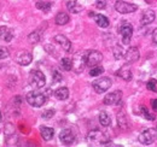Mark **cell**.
<instances>
[{"label":"cell","mask_w":157,"mask_h":147,"mask_svg":"<svg viewBox=\"0 0 157 147\" xmlns=\"http://www.w3.org/2000/svg\"><path fill=\"white\" fill-rule=\"evenodd\" d=\"M29 85L35 88V89H40L42 87H45L46 85V77L45 75L41 73L40 70H33L30 71L29 75Z\"/></svg>","instance_id":"6da1fadb"},{"label":"cell","mask_w":157,"mask_h":147,"mask_svg":"<svg viewBox=\"0 0 157 147\" xmlns=\"http://www.w3.org/2000/svg\"><path fill=\"white\" fill-rule=\"evenodd\" d=\"M87 141L90 145H99V146H103L105 145L106 142H109V139L108 136L103 133V131H99V130H93V131H90L88 135H87Z\"/></svg>","instance_id":"7a4b0ae2"},{"label":"cell","mask_w":157,"mask_h":147,"mask_svg":"<svg viewBox=\"0 0 157 147\" xmlns=\"http://www.w3.org/2000/svg\"><path fill=\"white\" fill-rule=\"evenodd\" d=\"M27 101L29 105L34 106V107H41L45 103H46V96L40 92H29L27 94Z\"/></svg>","instance_id":"3957f363"},{"label":"cell","mask_w":157,"mask_h":147,"mask_svg":"<svg viewBox=\"0 0 157 147\" xmlns=\"http://www.w3.org/2000/svg\"><path fill=\"white\" fill-rule=\"evenodd\" d=\"M86 58H87V52H78L74 55L73 59V70L76 74H80L83 71L86 64Z\"/></svg>","instance_id":"277c9868"},{"label":"cell","mask_w":157,"mask_h":147,"mask_svg":"<svg viewBox=\"0 0 157 147\" xmlns=\"http://www.w3.org/2000/svg\"><path fill=\"white\" fill-rule=\"evenodd\" d=\"M113 85V81L109 78V77H100L98 80L93 81L92 82V87L96 92L98 94H101V93L106 92Z\"/></svg>","instance_id":"5b68a950"},{"label":"cell","mask_w":157,"mask_h":147,"mask_svg":"<svg viewBox=\"0 0 157 147\" xmlns=\"http://www.w3.org/2000/svg\"><path fill=\"white\" fill-rule=\"evenodd\" d=\"M156 138H157L156 129H146V130H144V131L139 135L138 140H139L140 144L147 146V145H152V144L155 142Z\"/></svg>","instance_id":"8992f818"},{"label":"cell","mask_w":157,"mask_h":147,"mask_svg":"<svg viewBox=\"0 0 157 147\" xmlns=\"http://www.w3.org/2000/svg\"><path fill=\"white\" fill-rule=\"evenodd\" d=\"M121 36H122V42L124 45H128L131 42V39L133 35V28L129 23L127 22H122V24L120 25V29H118Z\"/></svg>","instance_id":"52a82bcc"},{"label":"cell","mask_w":157,"mask_h":147,"mask_svg":"<svg viewBox=\"0 0 157 147\" xmlns=\"http://www.w3.org/2000/svg\"><path fill=\"white\" fill-rule=\"evenodd\" d=\"M115 10L120 13H122V15H126V13L136 12L138 10V6L134 4L126 2V1H116L115 2Z\"/></svg>","instance_id":"ba28073f"},{"label":"cell","mask_w":157,"mask_h":147,"mask_svg":"<svg viewBox=\"0 0 157 147\" xmlns=\"http://www.w3.org/2000/svg\"><path fill=\"white\" fill-rule=\"evenodd\" d=\"M103 60V55L98 51H88L87 52V58H86V64L90 68H93L98 65L99 63Z\"/></svg>","instance_id":"9c48e42d"},{"label":"cell","mask_w":157,"mask_h":147,"mask_svg":"<svg viewBox=\"0 0 157 147\" xmlns=\"http://www.w3.org/2000/svg\"><path fill=\"white\" fill-rule=\"evenodd\" d=\"M122 99V92L121 91H115L104 96V104L105 105H118Z\"/></svg>","instance_id":"30bf717a"},{"label":"cell","mask_w":157,"mask_h":147,"mask_svg":"<svg viewBox=\"0 0 157 147\" xmlns=\"http://www.w3.org/2000/svg\"><path fill=\"white\" fill-rule=\"evenodd\" d=\"M59 140L64 145H73L75 142V135L70 129H63L59 133Z\"/></svg>","instance_id":"8fae6325"},{"label":"cell","mask_w":157,"mask_h":147,"mask_svg":"<svg viewBox=\"0 0 157 147\" xmlns=\"http://www.w3.org/2000/svg\"><path fill=\"white\" fill-rule=\"evenodd\" d=\"M15 60L20 65H23V66L24 65H29L32 63V60H33V55H32V53H29L27 51H20L15 55Z\"/></svg>","instance_id":"7c38bea8"},{"label":"cell","mask_w":157,"mask_h":147,"mask_svg":"<svg viewBox=\"0 0 157 147\" xmlns=\"http://www.w3.org/2000/svg\"><path fill=\"white\" fill-rule=\"evenodd\" d=\"M155 17H156V13L154 10H145L141 15V18H140V23L141 25H147V24H151L154 21H155Z\"/></svg>","instance_id":"4fadbf2b"},{"label":"cell","mask_w":157,"mask_h":147,"mask_svg":"<svg viewBox=\"0 0 157 147\" xmlns=\"http://www.w3.org/2000/svg\"><path fill=\"white\" fill-rule=\"evenodd\" d=\"M139 57H140V53H139V50H138L137 47H129L127 50V52L124 53V59L129 64L137 62L138 59H139Z\"/></svg>","instance_id":"5bb4252c"},{"label":"cell","mask_w":157,"mask_h":147,"mask_svg":"<svg viewBox=\"0 0 157 147\" xmlns=\"http://www.w3.org/2000/svg\"><path fill=\"white\" fill-rule=\"evenodd\" d=\"M55 41L58 43L64 51L69 52L71 50V42H70V40L67 36H64V35H57V36H55Z\"/></svg>","instance_id":"9a60e30c"},{"label":"cell","mask_w":157,"mask_h":147,"mask_svg":"<svg viewBox=\"0 0 157 147\" xmlns=\"http://www.w3.org/2000/svg\"><path fill=\"white\" fill-rule=\"evenodd\" d=\"M117 123L122 129H128L131 127L129 119H128V117H127L124 111H120L117 113Z\"/></svg>","instance_id":"2e32d148"},{"label":"cell","mask_w":157,"mask_h":147,"mask_svg":"<svg viewBox=\"0 0 157 147\" xmlns=\"http://www.w3.org/2000/svg\"><path fill=\"white\" fill-rule=\"evenodd\" d=\"M0 37L2 39V40H5V41H11L12 40V37H13V30L11 29V28H9V27H0Z\"/></svg>","instance_id":"e0dca14e"},{"label":"cell","mask_w":157,"mask_h":147,"mask_svg":"<svg viewBox=\"0 0 157 147\" xmlns=\"http://www.w3.org/2000/svg\"><path fill=\"white\" fill-rule=\"evenodd\" d=\"M40 134H41V136L45 141H50L55 135V130L50 128V127H41L40 128Z\"/></svg>","instance_id":"ac0fdd59"},{"label":"cell","mask_w":157,"mask_h":147,"mask_svg":"<svg viewBox=\"0 0 157 147\" xmlns=\"http://www.w3.org/2000/svg\"><path fill=\"white\" fill-rule=\"evenodd\" d=\"M67 7H68V10H69L71 13H78V12H81V11L83 10L82 5L78 4V1H75V0L68 1V2H67Z\"/></svg>","instance_id":"d6986e66"},{"label":"cell","mask_w":157,"mask_h":147,"mask_svg":"<svg viewBox=\"0 0 157 147\" xmlns=\"http://www.w3.org/2000/svg\"><path fill=\"white\" fill-rule=\"evenodd\" d=\"M116 75H117L118 77L123 78L124 81H129V80H132V71H131V69H129L128 66H123V68H121L117 73H116Z\"/></svg>","instance_id":"ffe728a7"},{"label":"cell","mask_w":157,"mask_h":147,"mask_svg":"<svg viewBox=\"0 0 157 147\" xmlns=\"http://www.w3.org/2000/svg\"><path fill=\"white\" fill-rule=\"evenodd\" d=\"M55 96L58 100H67L69 98V89L67 87H60L55 91Z\"/></svg>","instance_id":"44dd1931"},{"label":"cell","mask_w":157,"mask_h":147,"mask_svg":"<svg viewBox=\"0 0 157 147\" xmlns=\"http://www.w3.org/2000/svg\"><path fill=\"white\" fill-rule=\"evenodd\" d=\"M99 123L103 126V127H109L111 124V118L110 116L108 115V112L105 111H101L99 113Z\"/></svg>","instance_id":"7402d4cb"},{"label":"cell","mask_w":157,"mask_h":147,"mask_svg":"<svg viewBox=\"0 0 157 147\" xmlns=\"http://www.w3.org/2000/svg\"><path fill=\"white\" fill-rule=\"evenodd\" d=\"M94 21H96V23L98 24V27H100V28H108L109 24H110L108 17H105L103 15H94Z\"/></svg>","instance_id":"603a6c76"},{"label":"cell","mask_w":157,"mask_h":147,"mask_svg":"<svg viewBox=\"0 0 157 147\" xmlns=\"http://www.w3.org/2000/svg\"><path fill=\"white\" fill-rule=\"evenodd\" d=\"M69 16L65 13V12H59L58 15L56 16V24L58 25H64L69 22Z\"/></svg>","instance_id":"cb8c5ba5"},{"label":"cell","mask_w":157,"mask_h":147,"mask_svg":"<svg viewBox=\"0 0 157 147\" xmlns=\"http://www.w3.org/2000/svg\"><path fill=\"white\" fill-rule=\"evenodd\" d=\"M60 66L65 71L73 70V59H70V58H63L60 60Z\"/></svg>","instance_id":"d4e9b609"},{"label":"cell","mask_w":157,"mask_h":147,"mask_svg":"<svg viewBox=\"0 0 157 147\" xmlns=\"http://www.w3.org/2000/svg\"><path fill=\"white\" fill-rule=\"evenodd\" d=\"M104 73V68L103 66H99V65H96L93 68H91L90 70V76H99Z\"/></svg>","instance_id":"484cf974"},{"label":"cell","mask_w":157,"mask_h":147,"mask_svg":"<svg viewBox=\"0 0 157 147\" xmlns=\"http://www.w3.org/2000/svg\"><path fill=\"white\" fill-rule=\"evenodd\" d=\"M114 55H115V58L116 59H121V58H123L124 57V53H123V48L121 47V46H115L114 47Z\"/></svg>","instance_id":"4316f807"},{"label":"cell","mask_w":157,"mask_h":147,"mask_svg":"<svg viewBox=\"0 0 157 147\" xmlns=\"http://www.w3.org/2000/svg\"><path fill=\"white\" fill-rule=\"evenodd\" d=\"M28 41H29L30 43H36V42H39L40 41L39 33H38V32H34V33L29 34V36H28Z\"/></svg>","instance_id":"83f0119b"},{"label":"cell","mask_w":157,"mask_h":147,"mask_svg":"<svg viewBox=\"0 0 157 147\" xmlns=\"http://www.w3.org/2000/svg\"><path fill=\"white\" fill-rule=\"evenodd\" d=\"M36 7L39 9V10H42V11H45V12H47L48 10H50V7H51V2H36Z\"/></svg>","instance_id":"f1b7e54d"},{"label":"cell","mask_w":157,"mask_h":147,"mask_svg":"<svg viewBox=\"0 0 157 147\" xmlns=\"http://www.w3.org/2000/svg\"><path fill=\"white\" fill-rule=\"evenodd\" d=\"M157 81L155 78H151L149 82H147V85H146V87H147V89H150V91H152V92H157Z\"/></svg>","instance_id":"f546056e"},{"label":"cell","mask_w":157,"mask_h":147,"mask_svg":"<svg viewBox=\"0 0 157 147\" xmlns=\"http://www.w3.org/2000/svg\"><path fill=\"white\" fill-rule=\"evenodd\" d=\"M141 112H143V116H144L146 119H149V121H154V119H155V116H154V115H150V112L147 111V109H146L145 106H141Z\"/></svg>","instance_id":"4dcf8cb0"},{"label":"cell","mask_w":157,"mask_h":147,"mask_svg":"<svg viewBox=\"0 0 157 147\" xmlns=\"http://www.w3.org/2000/svg\"><path fill=\"white\" fill-rule=\"evenodd\" d=\"M9 57V51L6 47L4 46H0V59H5Z\"/></svg>","instance_id":"1f68e13d"},{"label":"cell","mask_w":157,"mask_h":147,"mask_svg":"<svg viewBox=\"0 0 157 147\" xmlns=\"http://www.w3.org/2000/svg\"><path fill=\"white\" fill-rule=\"evenodd\" d=\"M53 116H55V110H47L42 113V118H46V119L52 118Z\"/></svg>","instance_id":"d6a6232c"},{"label":"cell","mask_w":157,"mask_h":147,"mask_svg":"<svg viewBox=\"0 0 157 147\" xmlns=\"http://www.w3.org/2000/svg\"><path fill=\"white\" fill-rule=\"evenodd\" d=\"M96 6H97V9H100V10L105 9L106 7V0H96Z\"/></svg>","instance_id":"836d02e7"},{"label":"cell","mask_w":157,"mask_h":147,"mask_svg":"<svg viewBox=\"0 0 157 147\" xmlns=\"http://www.w3.org/2000/svg\"><path fill=\"white\" fill-rule=\"evenodd\" d=\"M60 80H62V76L59 75L58 71H55V73H53V81L57 82V81H60Z\"/></svg>","instance_id":"e575fe53"},{"label":"cell","mask_w":157,"mask_h":147,"mask_svg":"<svg viewBox=\"0 0 157 147\" xmlns=\"http://www.w3.org/2000/svg\"><path fill=\"white\" fill-rule=\"evenodd\" d=\"M152 41H154V43H157V28L156 29H154V32H152Z\"/></svg>","instance_id":"d590c367"},{"label":"cell","mask_w":157,"mask_h":147,"mask_svg":"<svg viewBox=\"0 0 157 147\" xmlns=\"http://www.w3.org/2000/svg\"><path fill=\"white\" fill-rule=\"evenodd\" d=\"M151 106H152V109L155 112H157V99H154L152 101H151Z\"/></svg>","instance_id":"8d00e7d4"},{"label":"cell","mask_w":157,"mask_h":147,"mask_svg":"<svg viewBox=\"0 0 157 147\" xmlns=\"http://www.w3.org/2000/svg\"><path fill=\"white\" fill-rule=\"evenodd\" d=\"M1 117H2V116H1V112H0V122H1Z\"/></svg>","instance_id":"74e56055"}]
</instances>
